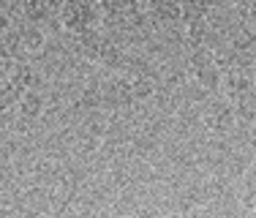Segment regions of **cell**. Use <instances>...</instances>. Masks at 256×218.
Masks as SVG:
<instances>
[{
	"mask_svg": "<svg viewBox=\"0 0 256 218\" xmlns=\"http://www.w3.org/2000/svg\"><path fill=\"white\" fill-rule=\"evenodd\" d=\"M150 8H153L156 16H164V20H174L180 14L178 0H150Z\"/></svg>",
	"mask_w": 256,
	"mask_h": 218,
	"instance_id": "7a4b0ae2",
	"label": "cell"
},
{
	"mask_svg": "<svg viewBox=\"0 0 256 218\" xmlns=\"http://www.w3.org/2000/svg\"><path fill=\"white\" fill-rule=\"evenodd\" d=\"M254 11H256V3H254Z\"/></svg>",
	"mask_w": 256,
	"mask_h": 218,
	"instance_id": "277c9868",
	"label": "cell"
},
{
	"mask_svg": "<svg viewBox=\"0 0 256 218\" xmlns=\"http://www.w3.org/2000/svg\"><path fill=\"white\" fill-rule=\"evenodd\" d=\"M210 6H212V0H182V8L188 14H204Z\"/></svg>",
	"mask_w": 256,
	"mask_h": 218,
	"instance_id": "3957f363",
	"label": "cell"
},
{
	"mask_svg": "<svg viewBox=\"0 0 256 218\" xmlns=\"http://www.w3.org/2000/svg\"><path fill=\"white\" fill-rule=\"evenodd\" d=\"M63 22L71 30H84L93 22V6L90 0H66L63 3Z\"/></svg>",
	"mask_w": 256,
	"mask_h": 218,
	"instance_id": "6da1fadb",
	"label": "cell"
}]
</instances>
